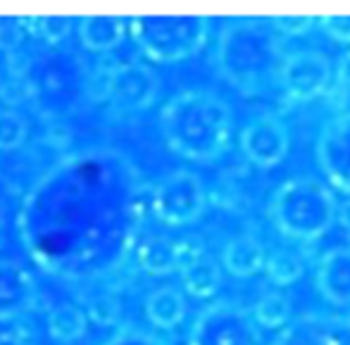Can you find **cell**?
<instances>
[{"label": "cell", "mask_w": 350, "mask_h": 345, "mask_svg": "<svg viewBox=\"0 0 350 345\" xmlns=\"http://www.w3.org/2000/svg\"><path fill=\"white\" fill-rule=\"evenodd\" d=\"M141 195L139 174L120 152H81L31 189L19 215L22 240L51 274L105 276L131 253Z\"/></svg>", "instance_id": "cell-1"}, {"label": "cell", "mask_w": 350, "mask_h": 345, "mask_svg": "<svg viewBox=\"0 0 350 345\" xmlns=\"http://www.w3.org/2000/svg\"><path fill=\"white\" fill-rule=\"evenodd\" d=\"M288 57L284 38L265 19H231L221 27L212 53L215 69L243 96H262L279 86Z\"/></svg>", "instance_id": "cell-2"}, {"label": "cell", "mask_w": 350, "mask_h": 345, "mask_svg": "<svg viewBox=\"0 0 350 345\" xmlns=\"http://www.w3.org/2000/svg\"><path fill=\"white\" fill-rule=\"evenodd\" d=\"M160 131L172 152L191 162H215L229 150L234 112L208 88H186L160 110Z\"/></svg>", "instance_id": "cell-3"}, {"label": "cell", "mask_w": 350, "mask_h": 345, "mask_svg": "<svg viewBox=\"0 0 350 345\" xmlns=\"http://www.w3.org/2000/svg\"><path fill=\"white\" fill-rule=\"evenodd\" d=\"M267 217L286 238L312 243L322 238L338 217L334 191L314 176L288 179L272 193Z\"/></svg>", "instance_id": "cell-4"}, {"label": "cell", "mask_w": 350, "mask_h": 345, "mask_svg": "<svg viewBox=\"0 0 350 345\" xmlns=\"http://www.w3.org/2000/svg\"><path fill=\"white\" fill-rule=\"evenodd\" d=\"M129 31L148 60L179 62L205 46L210 19L203 14H134Z\"/></svg>", "instance_id": "cell-5"}, {"label": "cell", "mask_w": 350, "mask_h": 345, "mask_svg": "<svg viewBox=\"0 0 350 345\" xmlns=\"http://www.w3.org/2000/svg\"><path fill=\"white\" fill-rule=\"evenodd\" d=\"M186 345H262V329L250 309L224 298L196 314Z\"/></svg>", "instance_id": "cell-6"}, {"label": "cell", "mask_w": 350, "mask_h": 345, "mask_svg": "<svg viewBox=\"0 0 350 345\" xmlns=\"http://www.w3.org/2000/svg\"><path fill=\"white\" fill-rule=\"evenodd\" d=\"M208 191L196 171L174 169L150 189V210L162 224L186 226L203 217Z\"/></svg>", "instance_id": "cell-7"}, {"label": "cell", "mask_w": 350, "mask_h": 345, "mask_svg": "<svg viewBox=\"0 0 350 345\" xmlns=\"http://www.w3.org/2000/svg\"><path fill=\"white\" fill-rule=\"evenodd\" d=\"M334 81V67L324 53L305 48V51L288 53L281 69L279 86L286 100L310 102L329 91Z\"/></svg>", "instance_id": "cell-8"}, {"label": "cell", "mask_w": 350, "mask_h": 345, "mask_svg": "<svg viewBox=\"0 0 350 345\" xmlns=\"http://www.w3.org/2000/svg\"><path fill=\"white\" fill-rule=\"evenodd\" d=\"M157 93H160V77L150 65L139 60L117 62L110 77L107 105L115 115H131L150 107Z\"/></svg>", "instance_id": "cell-9"}, {"label": "cell", "mask_w": 350, "mask_h": 345, "mask_svg": "<svg viewBox=\"0 0 350 345\" xmlns=\"http://www.w3.org/2000/svg\"><path fill=\"white\" fill-rule=\"evenodd\" d=\"M317 162L334 189L350 198V110L322 126L317 138Z\"/></svg>", "instance_id": "cell-10"}, {"label": "cell", "mask_w": 350, "mask_h": 345, "mask_svg": "<svg viewBox=\"0 0 350 345\" xmlns=\"http://www.w3.org/2000/svg\"><path fill=\"white\" fill-rule=\"evenodd\" d=\"M241 150L253 165L258 167H277L291 148V134L284 120L277 115H260L243 126L239 136Z\"/></svg>", "instance_id": "cell-11"}, {"label": "cell", "mask_w": 350, "mask_h": 345, "mask_svg": "<svg viewBox=\"0 0 350 345\" xmlns=\"http://www.w3.org/2000/svg\"><path fill=\"white\" fill-rule=\"evenodd\" d=\"M272 345H350V319L310 312L281 329Z\"/></svg>", "instance_id": "cell-12"}, {"label": "cell", "mask_w": 350, "mask_h": 345, "mask_svg": "<svg viewBox=\"0 0 350 345\" xmlns=\"http://www.w3.org/2000/svg\"><path fill=\"white\" fill-rule=\"evenodd\" d=\"M38 303V284L17 260H0V322H17Z\"/></svg>", "instance_id": "cell-13"}, {"label": "cell", "mask_w": 350, "mask_h": 345, "mask_svg": "<svg viewBox=\"0 0 350 345\" xmlns=\"http://www.w3.org/2000/svg\"><path fill=\"white\" fill-rule=\"evenodd\" d=\"M314 286L319 295L332 305H350V248H332L319 258Z\"/></svg>", "instance_id": "cell-14"}, {"label": "cell", "mask_w": 350, "mask_h": 345, "mask_svg": "<svg viewBox=\"0 0 350 345\" xmlns=\"http://www.w3.org/2000/svg\"><path fill=\"white\" fill-rule=\"evenodd\" d=\"M267 250H265L262 240L258 236L241 234L224 245V250H221V267L231 276L248 279V276L262 272L265 264H267Z\"/></svg>", "instance_id": "cell-15"}, {"label": "cell", "mask_w": 350, "mask_h": 345, "mask_svg": "<svg viewBox=\"0 0 350 345\" xmlns=\"http://www.w3.org/2000/svg\"><path fill=\"white\" fill-rule=\"evenodd\" d=\"M136 262H139L143 272L150 276H167L181 272L179 240L162 234L148 236L136 245Z\"/></svg>", "instance_id": "cell-16"}, {"label": "cell", "mask_w": 350, "mask_h": 345, "mask_svg": "<svg viewBox=\"0 0 350 345\" xmlns=\"http://www.w3.org/2000/svg\"><path fill=\"white\" fill-rule=\"evenodd\" d=\"M126 36V19L117 14H86L79 19V38L93 53H107Z\"/></svg>", "instance_id": "cell-17"}, {"label": "cell", "mask_w": 350, "mask_h": 345, "mask_svg": "<svg viewBox=\"0 0 350 345\" xmlns=\"http://www.w3.org/2000/svg\"><path fill=\"white\" fill-rule=\"evenodd\" d=\"M143 309L152 327L172 331V329L181 327V322L186 319V295L176 286H160L148 293Z\"/></svg>", "instance_id": "cell-18"}, {"label": "cell", "mask_w": 350, "mask_h": 345, "mask_svg": "<svg viewBox=\"0 0 350 345\" xmlns=\"http://www.w3.org/2000/svg\"><path fill=\"white\" fill-rule=\"evenodd\" d=\"M181 286L189 295L200 300L215 298V293L221 286V264L215 258H210L208 253L203 258H198L196 262L186 264L179 272Z\"/></svg>", "instance_id": "cell-19"}, {"label": "cell", "mask_w": 350, "mask_h": 345, "mask_svg": "<svg viewBox=\"0 0 350 345\" xmlns=\"http://www.w3.org/2000/svg\"><path fill=\"white\" fill-rule=\"evenodd\" d=\"M88 314L74 303H57L48 312V333L57 343H74L86 333Z\"/></svg>", "instance_id": "cell-20"}, {"label": "cell", "mask_w": 350, "mask_h": 345, "mask_svg": "<svg viewBox=\"0 0 350 345\" xmlns=\"http://www.w3.org/2000/svg\"><path fill=\"white\" fill-rule=\"evenodd\" d=\"M253 317L260 329H284L293 322V305L281 290H269L255 303Z\"/></svg>", "instance_id": "cell-21"}, {"label": "cell", "mask_w": 350, "mask_h": 345, "mask_svg": "<svg viewBox=\"0 0 350 345\" xmlns=\"http://www.w3.org/2000/svg\"><path fill=\"white\" fill-rule=\"evenodd\" d=\"M22 24L29 33L51 46L65 41L72 31V17L67 14H31V17H22Z\"/></svg>", "instance_id": "cell-22"}, {"label": "cell", "mask_w": 350, "mask_h": 345, "mask_svg": "<svg viewBox=\"0 0 350 345\" xmlns=\"http://www.w3.org/2000/svg\"><path fill=\"white\" fill-rule=\"evenodd\" d=\"M265 272L274 286H291L305 274V262L291 250H274L267 258Z\"/></svg>", "instance_id": "cell-23"}, {"label": "cell", "mask_w": 350, "mask_h": 345, "mask_svg": "<svg viewBox=\"0 0 350 345\" xmlns=\"http://www.w3.org/2000/svg\"><path fill=\"white\" fill-rule=\"evenodd\" d=\"M29 136V122L14 107H0V152L17 150Z\"/></svg>", "instance_id": "cell-24"}, {"label": "cell", "mask_w": 350, "mask_h": 345, "mask_svg": "<svg viewBox=\"0 0 350 345\" xmlns=\"http://www.w3.org/2000/svg\"><path fill=\"white\" fill-rule=\"evenodd\" d=\"M86 314L96 327H117L122 319V305L115 293L103 290V293H96L88 298Z\"/></svg>", "instance_id": "cell-25"}, {"label": "cell", "mask_w": 350, "mask_h": 345, "mask_svg": "<svg viewBox=\"0 0 350 345\" xmlns=\"http://www.w3.org/2000/svg\"><path fill=\"white\" fill-rule=\"evenodd\" d=\"M103 345H170V341L136 324H122Z\"/></svg>", "instance_id": "cell-26"}, {"label": "cell", "mask_w": 350, "mask_h": 345, "mask_svg": "<svg viewBox=\"0 0 350 345\" xmlns=\"http://www.w3.org/2000/svg\"><path fill=\"white\" fill-rule=\"evenodd\" d=\"M33 98V83L31 77H8L5 81H0V100L8 105H19L24 100Z\"/></svg>", "instance_id": "cell-27"}, {"label": "cell", "mask_w": 350, "mask_h": 345, "mask_svg": "<svg viewBox=\"0 0 350 345\" xmlns=\"http://www.w3.org/2000/svg\"><path fill=\"white\" fill-rule=\"evenodd\" d=\"M269 22H272V27L277 29L279 33H286V36H303V33H308L310 29L317 24V17H312V14H274Z\"/></svg>", "instance_id": "cell-28"}, {"label": "cell", "mask_w": 350, "mask_h": 345, "mask_svg": "<svg viewBox=\"0 0 350 345\" xmlns=\"http://www.w3.org/2000/svg\"><path fill=\"white\" fill-rule=\"evenodd\" d=\"M319 27L332 41L350 46V14H324L319 17Z\"/></svg>", "instance_id": "cell-29"}, {"label": "cell", "mask_w": 350, "mask_h": 345, "mask_svg": "<svg viewBox=\"0 0 350 345\" xmlns=\"http://www.w3.org/2000/svg\"><path fill=\"white\" fill-rule=\"evenodd\" d=\"M24 36V24L22 17H10V19H0V51L12 53L19 48V41Z\"/></svg>", "instance_id": "cell-30"}, {"label": "cell", "mask_w": 350, "mask_h": 345, "mask_svg": "<svg viewBox=\"0 0 350 345\" xmlns=\"http://www.w3.org/2000/svg\"><path fill=\"white\" fill-rule=\"evenodd\" d=\"M33 67V60L29 57L27 51H22V48H17V51L8 53V77H29V72H31Z\"/></svg>", "instance_id": "cell-31"}, {"label": "cell", "mask_w": 350, "mask_h": 345, "mask_svg": "<svg viewBox=\"0 0 350 345\" xmlns=\"http://www.w3.org/2000/svg\"><path fill=\"white\" fill-rule=\"evenodd\" d=\"M336 83L343 93H350V51L338 57L336 67Z\"/></svg>", "instance_id": "cell-32"}, {"label": "cell", "mask_w": 350, "mask_h": 345, "mask_svg": "<svg viewBox=\"0 0 350 345\" xmlns=\"http://www.w3.org/2000/svg\"><path fill=\"white\" fill-rule=\"evenodd\" d=\"M0 345H33L31 341H27V338L17 336V333H0Z\"/></svg>", "instance_id": "cell-33"}, {"label": "cell", "mask_w": 350, "mask_h": 345, "mask_svg": "<svg viewBox=\"0 0 350 345\" xmlns=\"http://www.w3.org/2000/svg\"><path fill=\"white\" fill-rule=\"evenodd\" d=\"M338 224H343L346 229H350V198L343 205H338V217H336Z\"/></svg>", "instance_id": "cell-34"}, {"label": "cell", "mask_w": 350, "mask_h": 345, "mask_svg": "<svg viewBox=\"0 0 350 345\" xmlns=\"http://www.w3.org/2000/svg\"><path fill=\"white\" fill-rule=\"evenodd\" d=\"M5 219H8V210H5L3 200H0V236H3V229H5ZM3 243V240H0Z\"/></svg>", "instance_id": "cell-35"}]
</instances>
